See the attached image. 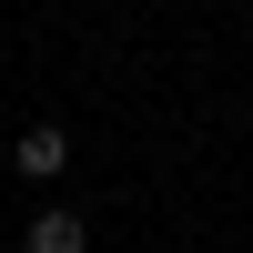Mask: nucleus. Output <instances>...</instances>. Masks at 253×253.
<instances>
[{
	"mask_svg": "<svg viewBox=\"0 0 253 253\" xmlns=\"http://www.w3.org/2000/svg\"><path fill=\"white\" fill-rule=\"evenodd\" d=\"M31 253H91L81 213H41V223H31Z\"/></svg>",
	"mask_w": 253,
	"mask_h": 253,
	"instance_id": "1",
	"label": "nucleus"
},
{
	"mask_svg": "<svg viewBox=\"0 0 253 253\" xmlns=\"http://www.w3.org/2000/svg\"><path fill=\"white\" fill-rule=\"evenodd\" d=\"M61 162H71V142H61L51 122H41V132H20V172H61Z\"/></svg>",
	"mask_w": 253,
	"mask_h": 253,
	"instance_id": "2",
	"label": "nucleus"
}]
</instances>
